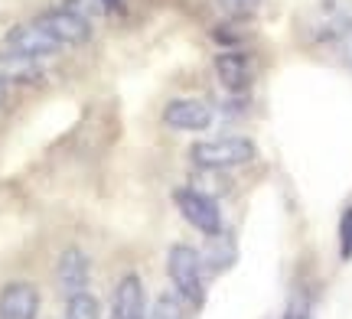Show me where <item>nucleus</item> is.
<instances>
[{"label": "nucleus", "mask_w": 352, "mask_h": 319, "mask_svg": "<svg viewBox=\"0 0 352 319\" xmlns=\"http://www.w3.org/2000/svg\"><path fill=\"white\" fill-rule=\"evenodd\" d=\"M202 255L189 244H173L166 255V274L179 300H186L189 307L206 303V281H202Z\"/></svg>", "instance_id": "obj_1"}, {"label": "nucleus", "mask_w": 352, "mask_h": 319, "mask_svg": "<svg viewBox=\"0 0 352 319\" xmlns=\"http://www.w3.org/2000/svg\"><path fill=\"white\" fill-rule=\"evenodd\" d=\"M258 156V147L248 137H212L189 147V160L202 169H235V166L252 163Z\"/></svg>", "instance_id": "obj_2"}, {"label": "nucleus", "mask_w": 352, "mask_h": 319, "mask_svg": "<svg viewBox=\"0 0 352 319\" xmlns=\"http://www.w3.org/2000/svg\"><path fill=\"white\" fill-rule=\"evenodd\" d=\"M3 46H7V56H16V59H30V62H39L46 56H56L63 49V43L52 36L50 29H43L39 23H23L13 26L10 33L3 36Z\"/></svg>", "instance_id": "obj_3"}, {"label": "nucleus", "mask_w": 352, "mask_h": 319, "mask_svg": "<svg viewBox=\"0 0 352 319\" xmlns=\"http://www.w3.org/2000/svg\"><path fill=\"white\" fill-rule=\"evenodd\" d=\"M173 202H176V209H179V215L186 218L196 231H202L206 238L222 231V212H219V205H215L212 196L183 186V189L173 192Z\"/></svg>", "instance_id": "obj_4"}, {"label": "nucleus", "mask_w": 352, "mask_h": 319, "mask_svg": "<svg viewBox=\"0 0 352 319\" xmlns=\"http://www.w3.org/2000/svg\"><path fill=\"white\" fill-rule=\"evenodd\" d=\"M310 36L316 43H327V39H342L352 29V7L346 0H323L314 7V16H310Z\"/></svg>", "instance_id": "obj_5"}, {"label": "nucleus", "mask_w": 352, "mask_h": 319, "mask_svg": "<svg viewBox=\"0 0 352 319\" xmlns=\"http://www.w3.org/2000/svg\"><path fill=\"white\" fill-rule=\"evenodd\" d=\"M88 277H91V264H88V255L82 248H65L59 255V264H56V287L59 294L69 300V296H78L88 290Z\"/></svg>", "instance_id": "obj_6"}, {"label": "nucleus", "mask_w": 352, "mask_h": 319, "mask_svg": "<svg viewBox=\"0 0 352 319\" xmlns=\"http://www.w3.org/2000/svg\"><path fill=\"white\" fill-rule=\"evenodd\" d=\"M215 121V108L202 98H173L164 108V124L173 130H206Z\"/></svg>", "instance_id": "obj_7"}, {"label": "nucleus", "mask_w": 352, "mask_h": 319, "mask_svg": "<svg viewBox=\"0 0 352 319\" xmlns=\"http://www.w3.org/2000/svg\"><path fill=\"white\" fill-rule=\"evenodd\" d=\"M36 23L43 26V29H50L63 46H82V43H88V36H91V23H88L85 16H78L76 10H69V7L46 10Z\"/></svg>", "instance_id": "obj_8"}, {"label": "nucleus", "mask_w": 352, "mask_h": 319, "mask_svg": "<svg viewBox=\"0 0 352 319\" xmlns=\"http://www.w3.org/2000/svg\"><path fill=\"white\" fill-rule=\"evenodd\" d=\"M39 290L26 281H13L0 290V319H36Z\"/></svg>", "instance_id": "obj_9"}, {"label": "nucleus", "mask_w": 352, "mask_h": 319, "mask_svg": "<svg viewBox=\"0 0 352 319\" xmlns=\"http://www.w3.org/2000/svg\"><path fill=\"white\" fill-rule=\"evenodd\" d=\"M111 319H147V296L138 274H124L111 296Z\"/></svg>", "instance_id": "obj_10"}, {"label": "nucleus", "mask_w": 352, "mask_h": 319, "mask_svg": "<svg viewBox=\"0 0 352 319\" xmlns=\"http://www.w3.org/2000/svg\"><path fill=\"white\" fill-rule=\"evenodd\" d=\"M215 75L226 85L228 91H245L248 82H252V65H248V56H241L235 49H226L215 56Z\"/></svg>", "instance_id": "obj_11"}, {"label": "nucleus", "mask_w": 352, "mask_h": 319, "mask_svg": "<svg viewBox=\"0 0 352 319\" xmlns=\"http://www.w3.org/2000/svg\"><path fill=\"white\" fill-rule=\"evenodd\" d=\"M235 264V241L228 238L226 231H219V235H209V244H206V251H202V268H209L212 274H222Z\"/></svg>", "instance_id": "obj_12"}, {"label": "nucleus", "mask_w": 352, "mask_h": 319, "mask_svg": "<svg viewBox=\"0 0 352 319\" xmlns=\"http://www.w3.org/2000/svg\"><path fill=\"white\" fill-rule=\"evenodd\" d=\"M39 72L36 65L30 62V59H16V56H3L0 59V82H7V85H30V82H36Z\"/></svg>", "instance_id": "obj_13"}, {"label": "nucleus", "mask_w": 352, "mask_h": 319, "mask_svg": "<svg viewBox=\"0 0 352 319\" xmlns=\"http://www.w3.org/2000/svg\"><path fill=\"white\" fill-rule=\"evenodd\" d=\"M98 316H101L98 300L91 294H78L65 300V319H98Z\"/></svg>", "instance_id": "obj_14"}, {"label": "nucleus", "mask_w": 352, "mask_h": 319, "mask_svg": "<svg viewBox=\"0 0 352 319\" xmlns=\"http://www.w3.org/2000/svg\"><path fill=\"white\" fill-rule=\"evenodd\" d=\"M147 319H186V313H183V303H179L176 294H160L153 300Z\"/></svg>", "instance_id": "obj_15"}, {"label": "nucleus", "mask_w": 352, "mask_h": 319, "mask_svg": "<svg viewBox=\"0 0 352 319\" xmlns=\"http://www.w3.org/2000/svg\"><path fill=\"white\" fill-rule=\"evenodd\" d=\"M314 313V303H310V294L307 290H294L287 300V307L280 313V319H310Z\"/></svg>", "instance_id": "obj_16"}, {"label": "nucleus", "mask_w": 352, "mask_h": 319, "mask_svg": "<svg viewBox=\"0 0 352 319\" xmlns=\"http://www.w3.org/2000/svg\"><path fill=\"white\" fill-rule=\"evenodd\" d=\"M215 3H219V10L228 13V16H235V20L254 16L258 7H261V0H215Z\"/></svg>", "instance_id": "obj_17"}, {"label": "nucleus", "mask_w": 352, "mask_h": 319, "mask_svg": "<svg viewBox=\"0 0 352 319\" xmlns=\"http://www.w3.org/2000/svg\"><path fill=\"white\" fill-rule=\"evenodd\" d=\"M340 257L352 261V205L342 209V218H340Z\"/></svg>", "instance_id": "obj_18"}, {"label": "nucleus", "mask_w": 352, "mask_h": 319, "mask_svg": "<svg viewBox=\"0 0 352 319\" xmlns=\"http://www.w3.org/2000/svg\"><path fill=\"white\" fill-rule=\"evenodd\" d=\"M340 43H342V59H346V65H349V69H352V29H349V33H346V36L340 39Z\"/></svg>", "instance_id": "obj_19"}, {"label": "nucleus", "mask_w": 352, "mask_h": 319, "mask_svg": "<svg viewBox=\"0 0 352 319\" xmlns=\"http://www.w3.org/2000/svg\"><path fill=\"white\" fill-rule=\"evenodd\" d=\"M7 98V82H0V102Z\"/></svg>", "instance_id": "obj_20"}]
</instances>
